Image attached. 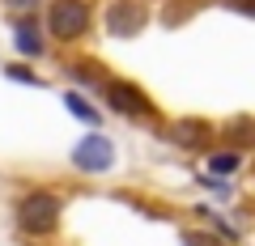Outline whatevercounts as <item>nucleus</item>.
I'll use <instances>...</instances> for the list:
<instances>
[{
  "mask_svg": "<svg viewBox=\"0 0 255 246\" xmlns=\"http://www.w3.org/2000/svg\"><path fill=\"white\" fill-rule=\"evenodd\" d=\"M60 212H64V200H60V195H51V191H30V195H21V204H17V225L26 229V234L43 238V234H51V229L60 225Z\"/></svg>",
  "mask_w": 255,
  "mask_h": 246,
  "instance_id": "f257e3e1",
  "label": "nucleus"
},
{
  "mask_svg": "<svg viewBox=\"0 0 255 246\" xmlns=\"http://www.w3.org/2000/svg\"><path fill=\"white\" fill-rule=\"evenodd\" d=\"M47 30H51L60 43H73L90 30V4L85 0H55L51 13H47Z\"/></svg>",
  "mask_w": 255,
  "mask_h": 246,
  "instance_id": "f03ea898",
  "label": "nucleus"
},
{
  "mask_svg": "<svg viewBox=\"0 0 255 246\" xmlns=\"http://www.w3.org/2000/svg\"><path fill=\"white\" fill-rule=\"evenodd\" d=\"M73 165L85 170V174H107L111 165H115V145H111L107 136H98V132H90V136L73 149Z\"/></svg>",
  "mask_w": 255,
  "mask_h": 246,
  "instance_id": "7ed1b4c3",
  "label": "nucleus"
},
{
  "mask_svg": "<svg viewBox=\"0 0 255 246\" xmlns=\"http://www.w3.org/2000/svg\"><path fill=\"white\" fill-rule=\"evenodd\" d=\"M107 106L119 110V115H128V119H149L153 115V102H149L136 85H128V81H111L107 85Z\"/></svg>",
  "mask_w": 255,
  "mask_h": 246,
  "instance_id": "20e7f679",
  "label": "nucleus"
},
{
  "mask_svg": "<svg viewBox=\"0 0 255 246\" xmlns=\"http://www.w3.org/2000/svg\"><path fill=\"white\" fill-rule=\"evenodd\" d=\"M140 26H145V13L136 9V4H111V13H107V30L111 34H124V38H132V34H140Z\"/></svg>",
  "mask_w": 255,
  "mask_h": 246,
  "instance_id": "39448f33",
  "label": "nucleus"
},
{
  "mask_svg": "<svg viewBox=\"0 0 255 246\" xmlns=\"http://www.w3.org/2000/svg\"><path fill=\"white\" fill-rule=\"evenodd\" d=\"M13 47H17L21 55H43V38H38V30H34L30 17L17 21V30H13Z\"/></svg>",
  "mask_w": 255,
  "mask_h": 246,
  "instance_id": "423d86ee",
  "label": "nucleus"
},
{
  "mask_svg": "<svg viewBox=\"0 0 255 246\" xmlns=\"http://www.w3.org/2000/svg\"><path fill=\"white\" fill-rule=\"evenodd\" d=\"M226 140L238 149H251L255 145V119H234V123H226Z\"/></svg>",
  "mask_w": 255,
  "mask_h": 246,
  "instance_id": "0eeeda50",
  "label": "nucleus"
},
{
  "mask_svg": "<svg viewBox=\"0 0 255 246\" xmlns=\"http://www.w3.org/2000/svg\"><path fill=\"white\" fill-rule=\"evenodd\" d=\"M170 140H174V145H183V149H196V145L204 140V128L183 119V123H174V128H170Z\"/></svg>",
  "mask_w": 255,
  "mask_h": 246,
  "instance_id": "6e6552de",
  "label": "nucleus"
},
{
  "mask_svg": "<svg viewBox=\"0 0 255 246\" xmlns=\"http://www.w3.org/2000/svg\"><path fill=\"white\" fill-rule=\"evenodd\" d=\"M64 102H68V110H73V115L81 119V123H90V128H98V110H94L90 102L81 98V93H68V98H64Z\"/></svg>",
  "mask_w": 255,
  "mask_h": 246,
  "instance_id": "1a4fd4ad",
  "label": "nucleus"
},
{
  "mask_svg": "<svg viewBox=\"0 0 255 246\" xmlns=\"http://www.w3.org/2000/svg\"><path fill=\"white\" fill-rule=\"evenodd\" d=\"M238 170V153H213L209 157V174H234Z\"/></svg>",
  "mask_w": 255,
  "mask_h": 246,
  "instance_id": "9d476101",
  "label": "nucleus"
},
{
  "mask_svg": "<svg viewBox=\"0 0 255 246\" xmlns=\"http://www.w3.org/2000/svg\"><path fill=\"white\" fill-rule=\"evenodd\" d=\"M4 77H13V81H26V85H43V77H34L30 68H21V64H13V68H9Z\"/></svg>",
  "mask_w": 255,
  "mask_h": 246,
  "instance_id": "9b49d317",
  "label": "nucleus"
},
{
  "mask_svg": "<svg viewBox=\"0 0 255 246\" xmlns=\"http://www.w3.org/2000/svg\"><path fill=\"white\" fill-rule=\"evenodd\" d=\"M230 4H234L238 13H251V17H255V0H230Z\"/></svg>",
  "mask_w": 255,
  "mask_h": 246,
  "instance_id": "f8f14e48",
  "label": "nucleus"
},
{
  "mask_svg": "<svg viewBox=\"0 0 255 246\" xmlns=\"http://www.w3.org/2000/svg\"><path fill=\"white\" fill-rule=\"evenodd\" d=\"M183 246H213V242H209V238H200V234H187V238H183Z\"/></svg>",
  "mask_w": 255,
  "mask_h": 246,
  "instance_id": "ddd939ff",
  "label": "nucleus"
},
{
  "mask_svg": "<svg viewBox=\"0 0 255 246\" xmlns=\"http://www.w3.org/2000/svg\"><path fill=\"white\" fill-rule=\"evenodd\" d=\"M9 4H13V9H21V13H26V9H34L38 0H9Z\"/></svg>",
  "mask_w": 255,
  "mask_h": 246,
  "instance_id": "4468645a",
  "label": "nucleus"
}]
</instances>
